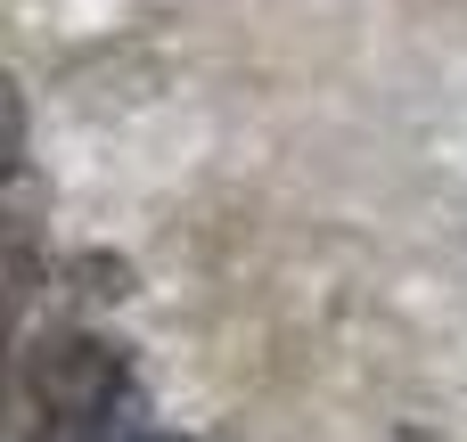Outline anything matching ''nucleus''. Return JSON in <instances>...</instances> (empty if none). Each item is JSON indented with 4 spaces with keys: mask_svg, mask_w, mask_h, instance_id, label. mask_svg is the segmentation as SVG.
I'll return each mask as SVG.
<instances>
[{
    "mask_svg": "<svg viewBox=\"0 0 467 442\" xmlns=\"http://www.w3.org/2000/svg\"><path fill=\"white\" fill-rule=\"evenodd\" d=\"M131 442H172V435H148V427H140V435H131Z\"/></svg>",
    "mask_w": 467,
    "mask_h": 442,
    "instance_id": "f03ea898",
    "label": "nucleus"
},
{
    "mask_svg": "<svg viewBox=\"0 0 467 442\" xmlns=\"http://www.w3.org/2000/svg\"><path fill=\"white\" fill-rule=\"evenodd\" d=\"M16 303H25V246L8 230L0 238V361H8V336H16Z\"/></svg>",
    "mask_w": 467,
    "mask_h": 442,
    "instance_id": "f257e3e1",
    "label": "nucleus"
}]
</instances>
